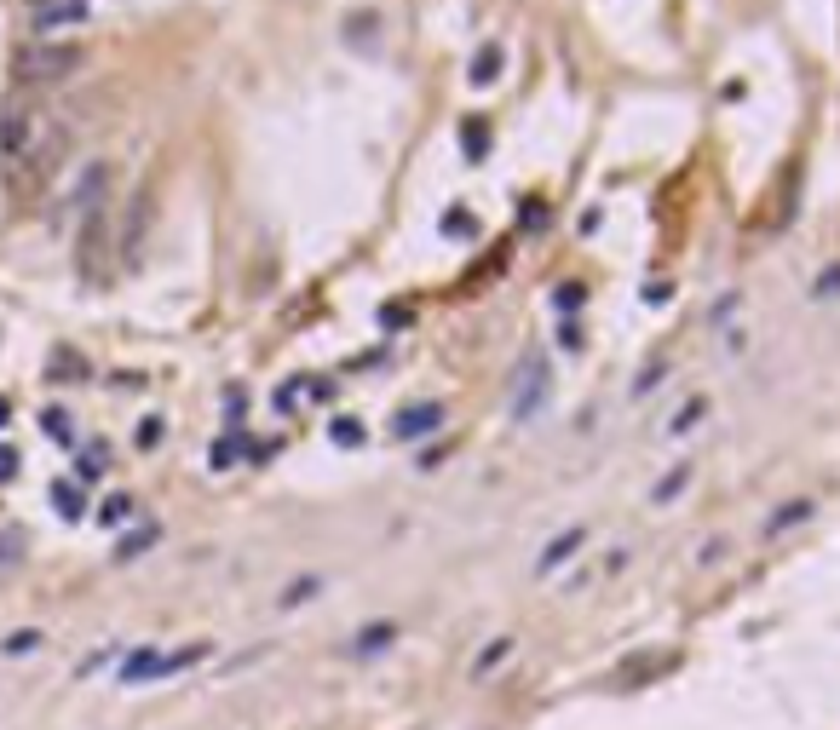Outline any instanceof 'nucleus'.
I'll return each mask as SVG.
<instances>
[{"mask_svg":"<svg viewBox=\"0 0 840 730\" xmlns=\"http://www.w3.org/2000/svg\"><path fill=\"white\" fill-rule=\"evenodd\" d=\"M29 6H41V0H29Z\"/></svg>","mask_w":840,"mask_h":730,"instance_id":"14","label":"nucleus"},{"mask_svg":"<svg viewBox=\"0 0 840 730\" xmlns=\"http://www.w3.org/2000/svg\"><path fill=\"white\" fill-rule=\"evenodd\" d=\"M150 213H156V190L139 184V190H133V202H127V213H121V253H127V259H139L144 230H150Z\"/></svg>","mask_w":840,"mask_h":730,"instance_id":"5","label":"nucleus"},{"mask_svg":"<svg viewBox=\"0 0 840 730\" xmlns=\"http://www.w3.org/2000/svg\"><path fill=\"white\" fill-rule=\"evenodd\" d=\"M52 495H58V512H64V518H81V501H75V489H64V483H58Z\"/></svg>","mask_w":840,"mask_h":730,"instance_id":"11","label":"nucleus"},{"mask_svg":"<svg viewBox=\"0 0 840 730\" xmlns=\"http://www.w3.org/2000/svg\"><path fill=\"white\" fill-rule=\"evenodd\" d=\"M87 52L75 41H29L12 52V87L18 92H41V87H64L70 75H81Z\"/></svg>","mask_w":840,"mask_h":730,"instance_id":"1","label":"nucleus"},{"mask_svg":"<svg viewBox=\"0 0 840 730\" xmlns=\"http://www.w3.org/2000/svg\"><path fill=\"white\" fill-rule=\"evenodd\" d=\"M444 225H449V236H472V230H478V219H472L467 207H449V219H444Z\"/></svg>","mask_w":840,"mask_h":730,"instance_id":"10","label":"nucleus"},{"mask_svg":"<svg viewBox=\"0 0 840 730\" xmlns=\"http://www.w3.org/2000/svg\"><path fill=\"white\" fill-rule=\"evenodd\" d=\"M12 478H18V449L0 443V483H12Z\"/></svg>","mask_w":840,"mask_h":730,"instance_id":"12","label":"nucleus"},{"mask_svg":"<svg viewBox=\"0 0 840 730\" xmlns=\"http://www.w3.org/2000/svg\"><path fill=\"white\" fill-rule=\"evenodd\" d=\"M41 644H47V633H35V627H18V633H6V639H0V656H12V662H18V656H35Z\"/></svg>","mask_w":840,"mask_h":730,"instance_id":"8","label":"nucleus"},{"mask_svg":"<svg viewBox=\"0 0 840 730\" xmlns=\"http://www.w3.org/2000/svg\"><path fill=\"white\" fill-rule=\"evenodd\" d=\"M501 64H507V52H501V46H484V52H478V58H472V69H467V75H472V87H490V81H495V75H501Z\"/></svg>","mask_w":840,"mask_h":730,"instance_id":"7","label":"nucleus"},{"mask_svg":"<svg viewBox=\"0 0 840 730\" xmlns=\"http://www.w3.org/2000/svg\"><path fill=\"white\" fill-rule=\"evenodd\" d=\"M467 156H490V127L484 121H467Z\"/></svg>","mask_w":840,"mask_h":730,"instance_id":"9","label":"nucleus"},{"mask_svg":"<svg viewBox=\"0 0 840 730\" xmlns=\"http://www.w3.org/2000/svg\"><path fill=\"white\" fill-rule=\"evenodd\" d=\"M6 414H12V409H6V397H0V426H6Z\"/></svg>","mask_w":840,"mask_h":730,"instance_id":"13","label":"nucleus"},{"mask_svg":"<svg viewBox=\"0 0 840 730\" xmlns=\"http://www.w3.org/2000/svg\"><path fill=\"white\" fill-rule=\"evenodd\" d=\"M87 18H93V0H41L35 6V35H58V29H75Z\"/></svg>","mask_w":840,"mask_h":730,"instance_id":"6","label":"nucleus"},{"mask_svg":"<svg viewBox=\"0 0 840 730\" xmlns=\"http://www.w3.org/2000/svg\"><path fill=\"white\" fill-rule=\"evenodd\" d=\"M41 127H47V115L29 104V92H6V104H0V156H6V167H18V161L29 156V144L41 138Z\"/></svg>","mask_w":840,"mask_h":730,"instance_id":"2","label":"nucleus"},{"mask_svg":"<svg viewBox=\"0 0 840 730\" xmlns=\"http://www.w3.org/2000/svg\"><path fill=\"white\" fill-rule=\"evenodd\" d=\"M116 219H110V207L98 202L81 213V236H75V265H81V276L87 282H104V271H110V236H116Z\"/></svg>","mask_w":840,"mask_h":730,"instance_id":"3","label":"nucleus"},{"mask_svg":"<svg viewBox=\"0 0 840 730\" xmlns=\"http://www.w3.org/2000/svg\"><path fill=\"white\" fill-rule=\"evenodd\" d=\"M64 156H70V127H64V121H47V127H41V138L29 144V156L18 161L12 173H18V179H29V184H47L52 173H58V161H64Z\"/></svg>","mask_w":840,"mask_h":730,"instance_id":"4","label":"nucleus"}]
</instances>
